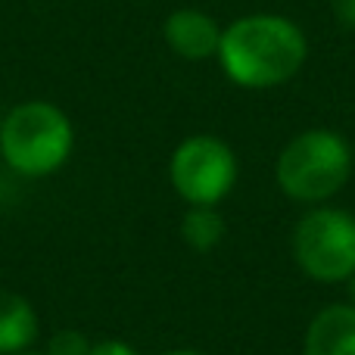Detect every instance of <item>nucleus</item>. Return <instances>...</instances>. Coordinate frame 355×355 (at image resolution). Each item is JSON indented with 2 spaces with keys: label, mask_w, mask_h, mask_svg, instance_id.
Listing matches in <instances>:
<instances>
[{
  "label": "nucleus",
  "mask_w": 355,
  "mask_h": 355,
  "mask_svg": "<svg viewBox=\"0 0 355 355\" xmlns=\"http://www.w3.org/2000/svg\"><path fill=\"white\" fill-rule=\"evenodd\" d=\"M221 72L246 91H265L290 81L309 60V37L293 19L277 12L240 16L221 31Z\"/></svg>",
  "instance_id": "1"
},
{
  "label": "nucleus",
  "mask_w": 355,
  "mask_h": 355,
  "mask_svg": "<svg viewBox=\"0 0 355 355\" xmlns=\"http://www.w3.org/2000/svg\"><path fill=\"white\" fill-rule=\"evenodd\" d=\"M75 150L72 119L47 100H25L0 116V156L22 178L60 172Z\"/></svg>",
  "instance_id": "2"
},
{
  "label": "nucleus",
  "mask_w": 355,
  "mask_h": 355,
  "mask_svg": "<svg viewBox=\"0 0 355 355\" xmlns=\"http://www.w3.org/2000/svg\"><path fill=\"white\" fill-rule=\"evenodd\" d=\"M352 175V147L331 128H309L281 150L275 166L277 187L300 202H324L346 187Z\"/></svg>",
  "instance_id": "3"
},
{
  "label": "nucleus",
  "mask_w": 355,
  "mask_h": 355,
  "mask_svg": "<svg viewBox=\"0 0 355 355\" xmlns=\"http://www.w3.org/2000/svg\"><path fill=\"white\" fill-rule=\"evenodd\" d=\"M296 265L318 284L355 275V215L346 209H312L293 231Z\"/></svg>",
  "instance_id": "4"
},
{
  "label": "nucleus",
  "mask_w": 355,
  "mask_h": 355,
  "mask_svg": "<svg viewBox=\"0 0 355 355\" xmlns=\"http://www.w3.org/2000/svg\"><path fill=\"white\" fill-rule=\"evenodd\" d=\"M168 178L190 206H218L237 181V156L221 137L193 135L175 147Z\"/></svg>",
  "instance_id": "5"
},
{
  "label": "nucleus",
  "mask_w": 355,
  "mask_h": 355,
  "mask_svg": "<svg viewBox=\"0 0 355 355\" xmlns=\"http://www.w3.org/2000/svg\"><path fill=\"white\" fill-rule=\"evenodd\" d=\"M221 31L209 12L193 10V6H184V10L168 12V19L162 22V37L172 47V53H178L181 60H209V56L218 53L221 44Z\"/></svg>",
  "instance_id": "6"
},
{
  "label": "nucleus",
  "mask_w": 355,
  "mask_h": 355,
  "mask_svg": "<svg viewBox=\"0 0 355 355\" xmlns=\"http://www.w3.org/2000/svg\"><path fill=\"white\" fill-rule=\"evenodd\" d=\"M306 355H355V306H327L306 331Z\"/></svg>",
  "instance_id": "7"
},
{
  "label": "nucleus",
  "mask_w": 355,
  "mask_h": 355,
  "mask_svg": "<svg viewBox=\"0 0 355 355\" xmlns=\"http://www.w3.org/2000/svg\"><path fill=\"white\" fill-rule=\"evenodd\" d=\"M41 334L37 312L22 293L0 287V355H16L31 349Z\"/></svg>",
  "instance_id": "8"
},
{
  "label": "nucleus",
  "mask_w": 355,
  "mask_h": 355,
  "mask_svg": "<svg viewBox=\"0 0 355 355\" xmlns=\"http://www.w3.org/2000/svg\"><path fill=\"white\" fill-rule=\"evenodd\" d=\"M181 237L193 250L209 252L225 237V218H221V212L215 206H190L181 218Z\"/></svg>",
  "instance_id": "9"
},
{
  "label": "nucleus",
  "mask_w": 355,
  "mask_h": 355,
  "mask_svg": "<svg viewBox=\"0 0 355 355\" xmlns=\"http://www.w3.org/2000/svg\"><path fill=\"white\" fill-rule=\"evenodd\" d=\"M91 340L85 337L81 331H56L53 337L47 340V349L44 355H91Z\"/></svg>",
  "instance_id": "10"
},
{
  "label": "nucleus",
  "mask_w": 355,
  "mask_h": 355,
  "mask_svg": "<svg viewBox=\"0 0 355 355\" xmlns=\"http://www.w3.org/2000/svg\"><path fill=\"white\" fill-rule=\"evenodd\" d=\"M91 355H141L131 343L125 340H100L91 346Z\"/></svg>",
  "instance_id": "11"
},
{
  "label": "nucleus",
  "mask_w": 355,
  "mask_h": 355,
  "mask_svg": "<svg viewBox=\"0 0 355 355\" xmlns=\"http://www.w3.org/2000/svg\"><path fill=\"white\" fill-rule=\"evenodd\" d=\"M334 12L346 28H355V0H334Z\"/></svg>",
  "instance_id": "12"
},
{
  "label": "nucleus",
  "mask_w": 355,
  "mask_h": 355,
  "mask_svg": "<svg viewBox=\"0 0 355 355\" xmlns=\"http://www.w3.org/2000/svg\"><path fill=\"white\" fill-rule=\"evenodd\" d=\"M162 355H202V352H196V349H172V352H162Z\"/></svg>",
  "instance_id": "13"
},
{
  "label": "nucleus",
  "mask_w": 355,
  "mask_h": 355,
  "mask_svg": "<svg viewBox=\"0 0 355 355\" xmlns=\"http://www.w3.org/2000/svg\"><path fill=\"white\" fill-rule=\"evenodd\" d=\"M349 300H352V306H355V275L349 277Z\"/></svg>",
  "instance_id": "14"
},
{
  "label": "nucleus",
  "mask_w": 355,
  "mask_h": 355,
  "mask_svg": "<svg viewBox=\"0 0 355 355\" xmlns=\"http://www.w3.org/2000/svg\"><path fill=\"white\" fill-rule=\"evenodd\" d=\"M16 355H44V352H31V349H25V352H16Z\"/></svg>",
  "instance_id": "15"
},
{
  "label": "nucleus",
  "mask_w": 355,
  "mask_h": 355,
  "mask_svg": "<svg viewBox=\"0 0 355 355\" xmlns=\"http://www.w3.org/2000/svg\"><path fill=\"white\" fill-rule=\"evenodd\" d=\"M352 172H355V147H352Z\"/></svg>",
  "instance_id": "16"
}]
</instances>
